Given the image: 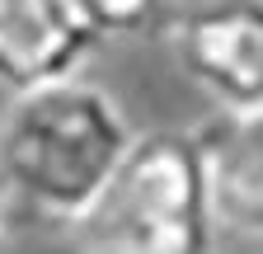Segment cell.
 <instances>
[{"label":"cell","mask_w":263,"mask_h":254,"mask_svg":"<svg viewBox=\"0 0 263 254\" xmlns=\"http://www.w3.org/2000/svg\"><path fill=\"white\" fill-rule=\"evenodd\" d=\"M221 231L197 132H137L104 203L80 226L89 254H212Z\"/></svg>","instance_id":"obj_2"},{"label":"cell","mask_w":263,"mask_h":254,"mask_svg":"<svg viewBox=\"0 0 263 254\" xmlns=\"http://www.w3.org/2000/svg\"><path fill=\"white\" fill-rule=\"evenodd\" d=\"M76 5L99 38H137L164 19V0H76Z\"/></svg>","instance_id":"obj_6"},{"label":"cell","mask_w":263,"mask_h":254,"mask_svg":"<svg viewBox=\"0 0 263 254\" xmlns=\"http://www.w3.org/2000/svg\"><path fill=\"white\" fill-rule=\"evenodd\" d=\"M137 132L104 85L76 76L10 94L0 118V184L10 207L80 231L118 179Z\"/></svg>","instance_id":"obj_1"},{"label":"cell","mask_w":263,"mask_h":254,"mask_svg":"<svg viewBox=\"0 0 263 254\" xmlns=\"http://www.w3.org/2000/svg\"><path fill=\"white\" fill-rule=\"evenodd\" d=\"M221 231L263 240V108L212 113L197 127Z\"/></svg>","instance_id":"obj_5"},{"label":"cell","mask_w":263,"mask_h":254,"mask_svg":"<svg viewBox=\"0 0 263 254\" xmlns=\"http://www.w3.org/2000/svg\"><path fill=\"white\" fill-rule=\"evenodd\" d=\"M10 193H5V184H0V254H5V245H10Z\"/></svg>","instance_id":"obj_7"},{"label":"cell","mask_w":263,"mask_h":254,"mask_svg":"<svg viewBox=\"0 0 263 254\" xmlns=\"http://www.w3.org/2000/svg\"><path fill=\"white\" fill-rule=\"evenodd\" d=\"M99 43L76 0H0V85L10 94L76 76Z\"/></svg>","instance_id":"obj_4"},{"label":"cell","mask_w":263,"mask_h":254,"mask_svg":"<svg viewBox=\"0 0 263 254\" xmlns=\"http://www.w3.org/2000/svg\"><path fill=\"white\" fill-rule=\"evenodd\" d=\"M160 43L216 113L263 108V0H188L164 10Z\"/></svg>","instance_id":"obj_3"},{"label":"cell","mask_w":263,"mask_h":254,"mask_svg":"<svg viewBox=\"0 0 263 254\" xmlns=\"http://www.w3.org/2000/svg\"><path fill=\"white\" fill-rule=\"evenodd\" d=\"M80 254H89V249H80Z\"/></svg>","instance_id":"obj_8"}]
</instances>
